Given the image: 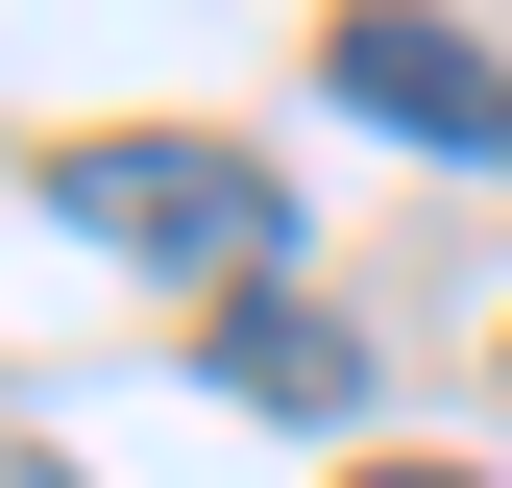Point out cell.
<instances>
[{"label":"cell","mask_w":512,"mask_h":488,"mask_svg":"<svg viewBox=\"0 0 512 488\" xmlns=\"http://www.w3.org/2000/svg\"><path fill=\"white\" fill-rule=\"evenodd\" d=\"M49 196H74V244H122V269H244L269 293V147H220V122H98Z\"/></svg>","instance_id":"1"},{"label":"cell","mask_w":512,"mask_h":488,"mask_svg":"<svg viewBox=\"0 0 512 488\" xmlns=\"http://www.w3.org/2000/svg\"><path fill=\"white\" fill-rule=\"evenodd\" d=\"M317 74L391 122V147H464V171H512V49H488V25H439V0H342V25H317Z\"/></svg>","instance_id":"2"},{"label":"cell","mask_w":512,"mask_h":488,"mask_svg":"<svg viewBox=\"0 0 512 488\" xmlns=\"http://www.w3.org/2000/svg\"><path fill=\"white\" fill-rule=\"evenodd\" d=\"M220 391H244V415H342L366 366H342V318H317V293H220Z\"/></svg>","instance_id":"3"},{"label":"cell","mask_w":512,"mask_h":488,"mask_svg":"<svg viewBox=\"0 0 512 488\" xmlns=\"http://www.w3.org/2000/svg\"><path fill=\"white\" fill-rule=\"evenodd\" d=\"M366 488H464V464H366Z\"/></svg>","instance_id":"4"},{"label":"cell","mask_w":512,"mask_h":488,"mask_svg":"<svg viewBox=\"0 0 512 488\" xmlns=\"http://www.w3.org/2000/svg\"><path fill=\"white\" fill-rule=\"evenodd\" d=\"M0 488H74V464H0Z\"/></svg>","instance_id":"5"}]
</instances>
